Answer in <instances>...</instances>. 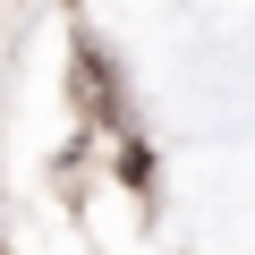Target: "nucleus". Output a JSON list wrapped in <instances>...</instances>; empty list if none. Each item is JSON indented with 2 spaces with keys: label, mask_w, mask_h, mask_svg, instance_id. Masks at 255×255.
I'll list each match as a JSON object with an SVG mask.
<instances>
[]
</instances>
